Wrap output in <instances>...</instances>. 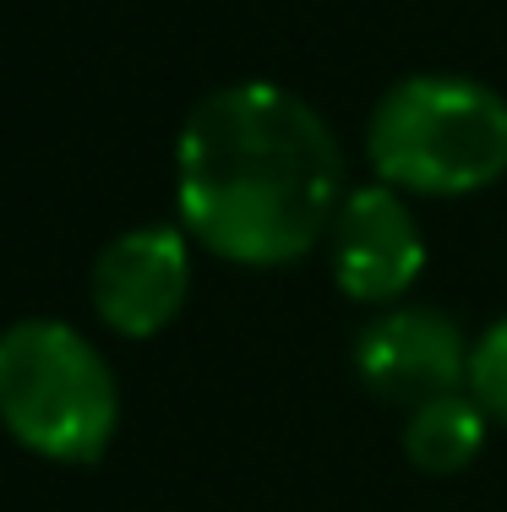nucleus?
I'll return each mask as SVG.
<instances>
[{
  "label": "nucleus",
  "instance_id": "6",
  "mask_svg": "<svg viewBox=\"0 0 507 512\" xmlns=\"http://www.w3.org/2000/svg\"><path fill=\"white\" fill-rule=\"evenodd\" d=\"M191 295V235L175 224H137L93 256L88 300L115 338H159Z\"/></svg>",
  "mask_w": 507,
  "mask_h": 512
},
{
  "label": "nucleus",
  "instance_id": "4",
  "mask_svg": "<svg viewBox=\"0 0 507 512\" xmlns=\"http://www.w3.org/2000/svg\"><path fill=\"white\" fill-rule=\"evenodd\" d=\"M322 251H328V278L338 295L377 311L398 306L426 273V229L404 191L382 186V180L349 186Z\"/></svg>",
  "mask_w": 507,
  "mask_h": 512
},
{
  "label": "nucleus",
  "instance_id": "3",
  "mask_svg": "<svg viewBox=\"0 0 507 512\" xmlns=\"http://www.w3.org/2000/svg\"><path fill=\"white\" fill-rule=\"evenodd\" d=\"M0 425L28 453L88 469L120 431L115 365L60 316H22L0 333Z\"/></svg>",
  "mask_w": 507,
  "mask_h": 512
},
{
  "label": "nucleus",
  "instance_id": "1",
  "mask_svg": "<svg viewBox=\"0 0 507 512\" xmlns=\"http://www.w3.org/2000/svg\"><path fill=\"white\" fill-rule=\"evenodd\" d=\"M344 197V148L328 115L284 82H224L191 104L175 137L180 229L229 267L306 262Z\"/></svg>",
  "mask_w": 507,
  "mask_h": 512
},
{
  "label": "nucleus",
  "instance_id": "2",
  "mask_svg": "<svg viewBox=\"0 0 507 512\" xmlns=\"http://www.w3.org/2000/svg\"><path fill=\"white\" fill-rule=\"evenodd\" d=\"M366 164L404 197H475L507 175V99L464 71H415L382 88Z\"/></svg>",
  "mask_w": 507,
  "mask_h": 512
},
{
  "label": "nucleus",
  "instance_id": "8",
  "mask_svg": "<svg viewBox=\"0 0 507 512\" xmlns=\"http://www.w3.org/2000/svg\"><path fill=\"white\" fill-rule=\"evenodd\" d=\"M469 393L480 398V409L491 414V425L507 431V316L475 333L469 344Z\"/></svg>",
  "mask_w": 507,
  "mask_h": 512
},
{
  "label": "nucleus",
  "instance_id": "7",
  "mask_svg": "<svg viewBox=\"0 0 507 512\" xmlns=\"http://www.w3.org/2000/svg\"><path fill=\"white\" fill-rule=\"evenodd\" d=\"M486 431L491 414L480 409V398L469 387H458V393H442L404 414V458L431 480H448V474H464L486 453Z\"/></svg>",
  "mask_w": 507,
  "mask_h": 512
},
{
  "label": "nucleus",
  "instance_id": "5",
  "mask_svg": "<svg viewBox=\"0 0 507 512\" xmlns=\"http://www.w3.org/2000/svg\"><path fill=\"white\" fill-rule=\"evenodd\" d=\"M469 344L475 338L437 306H382L366 327L355 333V376L377 404L393 409H420L442 393L469 387Z\"/></svg>",
  "mask_w": 507,
  "mask_h": 512
}]
</instances>
